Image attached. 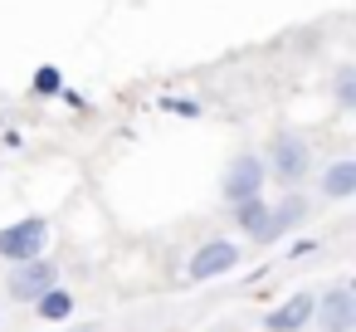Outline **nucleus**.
Listing matches in <instances>:
<instances>
[{
  "instance_id": "f03ea898",
  "label": "nucleus",
  "mask_w": 356,
  "mask_h": 332,
  "mask_svg": "<svg viewBox=\"0 0 356 332\" xmlns=\"http://www.w3.org/2000/svg\"><path fill=\"white\" fill-rule=\"evenodd\" d=\"M44 249H49V220L44 215H20L0 230V259H10V264L40 259Z\"/></svg>"
},
{
  "instance_id": "f257e3e1",
  "label": "nucleus",
  "mask_w": 356,
  "mask_h": 332,
  "mask_svg": "<svg viewBox=\"0 0 356 332\" xmlns=\"http://www.w3.org/2000/svg\"><path fill=\"white\" fill-rule=\"evenodd\" d=\"M264 171L268 181H278L283 191L288 186H302L307 171H312V142L302 132H273L268 147H264Z\"/></svg>"
},
{
  "instance_id": "7ed1b4c3",
  "label": "nucleus",
  "mask_w": 356,
  "mask_h": 332,
  "mask_svg": "<svg viewBox=\"0 0 356 332\" xmlns=\"http://www.w3.org/2000/svg\"><path fill=\"white\" fill-rule=\"evenodd\" d=\"M264 186H268V171H264V157L259 152H239V157H229V166H225V176H220V196L234 205V200H249V196H264Z\"/></svg>"
},
{
  "instance_id": "2eb2a0df",
  "label": "nucleus",
  "mask_w": 356,
  "mask_h": 332,
  "mask_svg": "<svg viewBox=\"0 0 356 332\" xmlns=\"http://www.w3.org/2000/svg\"><path fill=\"white\" fill-rule=\"evenodd\" d=\"M351 332H356V327H351Z\"/></svg>"
},
{
  "instance_id": "1a4fd4ad",
  "label": "nucleus",
  "mask_w": 356,
  "mask_h": 332,
  "mask_svg": "<svg viewBox=\"0 0 356 332\" xmlns=\"http://www.w3.org/2000/svg\"><path fill=\"white\" fill-rule=\"evenodd\" d=\"M317 191H322L327 200H351V196H356V161H351V157L332 161V166L317 176Z\"/></svg>"
},
{
  "instance_id": "f8f14e48",
  "label": "nucleus",
  "mask_w": 356,
  "mask_h": 332,
  "mask_svg": "<svg viewBox=\"0 0 356 332\" xmlns=\"http://www.w3.org/2000/svg\"><path fill=\"white\" fill-rule=\"evenodd\" d=\"M332 103H337L341 113L356 108V69H351V64H341V69L332 74Z\"/></svg>"
},
{
  "instance_id": "ddd939ff",
  "label": "nucleus",
  "mask_w": 356,
  "mask_h": 332,
  "mask_svg": "<svg viewBox=\"0 0 356 332\" xmlns=\"http://www.w3.org/2000/svg\"><path fill=\"white\" fill-rule=\"evenodd\" d=\"M30 88H35L40 98H54V93H64V74H59L54 64H44V69H40V74L30 79Z\"/></svg>"
},
{
  "instance_id": "39448f33",
  "label": "nucleus",
  "mask_w": 356,
  "mask_h": 332,
  "mask_svg": "<svg viewBox=\"0 0 356 332\" xmlns=\"http://www.w3.org/2000/svg\"><path fill=\"white\" fill-rule=\"evenodd\" d=\"M307 322H317V332H351V327H356V293H351L346 283L317 293Z\"/></svg>"
},
{
  "instance_id": "6e6552de",
  "label": "nucleus",
  "mask_w": 356,
  "mask_h": 332,
  "mask_svg": "<svg viewBox=\"0 0 356 332\" xmlns=\"http://www.w3.org/2000/svg\"><path fill=\"white\" fill-rule=\"evenodd\" d=\"M312 298H317V293H293V298H283L278 308H268V313H264V332H302L307 317H312Z\"/></svg>"
},
{
  "instance_id": "0eeeda50",
  "label": "nucleus",
  "mask_w": 356,
  "mask_h": 332,
  "mask_svg": "<svg viewBox=\"0 0 356 332\" xmlns=\"http://www.w3.org/2000/svg\"><path fill=\"white\" fill-rule=\"evenodd\" d=\"M229 210H234V225H239L244 239H254V244H273V239H278V230H273V205H268L264 196L234 200Z\"/></svg>"
},
{
  "instance_id": "4468645a",
  "label": "nucleus",
  "mask_w": 356,
  "mask_h": 332,
  "mask_svg": "<svg viewBox=\"0 0 356 332\" xmlns=\"http://www.w3.org/2000/svg\"><path fill=\"white\" fill-rule=\"evenodd\" d=\"M166 113H181V118H200V103L195 98H161Z\"/></svg>"
},
{
  "instance_id": "9d476101",
  "label": "nucleus",
  "mask_w": 356,
  "mask_h": 332,
  "mask_svg": "<svg viewBox=\"0 0 356 332\" xmlns=\"http://www.w3.org/2000/svg\"><path fill=\"white\" fill-rule=\"evenodd\" d=\"M307 210H312V200H307L298 186H288V191L278 196V205H273V230H278V239H283V235H293V230L307 220Z\"/></svg>"
},
{
  "instance_id": "423d86ee",
  "label": "nucleus",
  "mask_w": 356,
  "mask_h": 332,
  "mask_svg": "<svg viewBox=\"0 0 356 332\" xmlns=\"http://www.w3.org/2000/svg\"><path fill=\"white\" fill-rule=\"evenodd\" d=\"M229 269H239V244H234V239H205V244L191 254L186 278L210 283V278H220V274H229Z\"/></svg>"
},
{
  "instance_id": "20e7f679",
  "label": "nucleus",
  "mask_w": 356,
  "mask_h": 332,
  "mask_svg": "<svg viewBox=\"0 0 356 332\" xmlns=\"http://www.w3.org/2000/svg\"><path fill=\"white\" fill-rule=\"evenodd\" d=\"M59 283V264L54 259H20V264H10V274H6V293L15 298V303H35L44 288H54Z\"/></svg>"
},
{
  "instance_id": "9b49d317",
  "label": "nucleus",
  "mask_w": 356,
  "mask_h": 332,
  "mask_svg": "<svg viewBox=\"0 0 356 332\" xmlns=\"http://www.w3.org/2000/svg\"><path fill=\"white\" fill-rule=\"evenodd\" d=\"M30 308H35V313H40L44 322H64V317H74V293L54 283V288H44V293H40V298H35Z\"/></svg>"
}]
</instances>
